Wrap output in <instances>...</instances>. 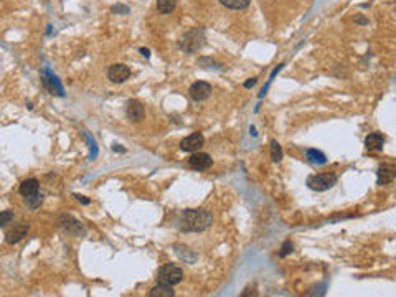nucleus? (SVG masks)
<instances>
[{"label": "nucleus", "instance_id": "f257e3e1", "mask_svg": "<svg viewBox=\"0 0 396 297\" xmlns=\"http://www.w3.org/2000/svg\"><path fill=\"white\" fill-rule=\"evenodd\" d=\"M211 221L213 218L207 210H187L182 217V231H203Z\"/></svg>", "mask_w": 396, "mask_h": 297}, {"label": "nucleus", "instance_id": "f03ea898", "mask_svg": "<svg viewBox=\"0 0 396 297\" xmlns=\"http://www.w3.org/2000/svg\"><path fill=\"white\" fill-rule=\"evenodd\" d=\"M157 284H165V286H175L178 283H182L183 279V271L175 264H165L159 269L157 273Z\"/></svg>", "mask_w": 396, "mask_h": 297}, {"label": "nucleus", "instance_id": "7ed1b4c3", "mask_svg": "<svg viewBox=\"0 0 396 297\" xmlns=\"http://www.w3.org/2000/svg\"><path fill=\"white\" fill-rule=\"evenodd\" d=\"M203 45H205V35H203V31L198 30V28L188 30L180 40V48L185 53L198 51Z\"/></svg>", "mask_w": 396, "mask_h": 297}, {"label": "nucleus", "instance_id": "20e7f679", "mask_svg": "<svg viewBox=\"0 0 396 297\" xmlns=\"http://www.w3.org/2000/svg\"><path fill=\"white\" fill-rule=\"evenodd\" d=\"M337 183V175L330 174V172H324V174L311 175L307 178V185L311 190L316 192H325L329 188H332Z\"/></svg>", "mask_w": 396, "mask_h": 297}, {"label": "nucleus", "instance_id": "39448f33", "mask_svg": "<svg viewBox=\"0 0 396 297\" xmlns=\"http://www.w3.org/2000/svg\"><path fill=\"white\" fill-rule=\"evenodd\" d=\"M129 76H131V69L122 63L112 64V66L107 69V78L111 79V83H116V84L124 83L126 79H129Z\"/></svg>", "mask_w": 396, "mask_h": 297}, {"label": "nucleus", "instance_id": "423d86ee", "mask_svg": "<svg viewBox=\"0 0 396 297\" xmlns=\"http://www.w3.org/2000/svg\"><path fill=\"white\" fill-rule=\"evenodd\" d=\"M203 145H205V137L200 132H195V134H190L188 137H185L182 140L180 147H182L183 152L193 154V152H198V150L202 149Z\"/></svg>", "mask_w": 396, "mask_h": 297}, {"label": "nucleus", "instance_id": "0eeeda50", "mask_svg": "<svg viewBox=\"0 0 396 297\" xmlns=\"http://www.w3.org/2000/svg\"><path fill=\"white\" fill-rule=\"evenodd\" d=\"M188 93L192 96V99L195 101H205V99H208L211 94V84L205 83V81H197V83H193L190 86Z\"/></svg>", "mask_w": 396, "mask_h": 297}, {"label": "nucleus", "instance_id": "6e6552de", "mask_svg": "<svg viewBox=\"0 0 396 297\" xmlns=\"http://www.w3.org/2000/svg\"><path fill=\"white\" fill-rule=\"evenodd\" d=\"M213 164V159L208 154L203 152H193L192 157L188 159V165L195 170H207Z\"/></svg>", "mask_w": 396, "mask_h": 297}, {"label": "nucleus", "instance_id": "1a4fd4ad", "mask_svg": "<svg viewBox=\"0 0 396 297\" xmlns=\"http://www.w3.org/2000/svg\"><path fill=\"white\" fill-rule=\"evenodd\" d=\"M127 117L131 119L132 122H140L145 117L144 106L140 104L139 101H135V99L129 101V104H127Z\"/></svg>", "mask_w": 396, "mask_h": 297}, {"label": "nucleus", "instance_id": "9d476101", "mask_svg": "<svg viewBox=\"0 0 396 297\" xmlns=\"http://www.w3.org/2000/svg\"><path fill=\"white\" fill-rule=\"evenodd\" d=\"M28 233V226L26 225H18L15 226L13 230H10L7 235H5V241L8 243V245H17L18 241H21L23 238Z\"/></svg>", "mask_w": 396, "mask_h": 297}, {"label": "nucleus", "instance_id": "9b49d317", "mask_svg": "<svg viewBox=\"0 0 396 297\" xmlns=\"http://www.w3.org/2000/svg\"><path fill=\"white\" fill-rule=\"evenodd\" d=\"M38 188H40V185H38V180H36V178H28V180H23V182L20 183L18 192H20V195H21V197L28 198V197L36 195V193H38Z\"/></svg>", "mask_w": 396, "mask_h": 297}, {"label": "nucleus", "instance_id": "f8f14e48", "mask_svg": "<svg viewBox=\"0 0 396 297\" xmlns=\"http://www.w3.org/2000/svg\"><path fill=\"white\" fill-rule=\"evenodd\" d=\"M59 225H61L66 231H69V233H76V235L83 233V226H81L79 221L74 220L73 217H61L59 218Z\"/></svg>", "mask_w": 396, "mask_h": 297}, {"label": "nucleus", "instance_id": "ddd939ff", "mask_svg": "<svg viewBox=\"0 0 396 297\" xmlns=\"http://www.w3.org/2000/svg\"><path fill=\"white\" fill-rule=\"evenodd\" d=\"M395 178V167L393 165H382L378 169V185H387L393 182Z\"/></svg>", "mask_w": 396, "mask_h": 297}, {"label": "nucleus", "instance_id": "4468645a", "mask_svg": "<svg viewBox=\"0 0 396 297\" xmlns=\"http://www.w3.org/2000/svg\"><path fill=\"white\" fill-rule=\"evenodd\" d=\"M383 144H385V137L378 132H373L370 136H367L365 139V145L368 150H382Z\"/></svg>", "mask_w": 396, "mask_h": 297}, {"label": "nucleus", "instance_id": "2eb2a0df", "mask_svg": "<svg viewBox=\"0 0 396 297\" xmlns=\"http://www.w3.org/2000/svg\"><path fill=\"white\" fill-rule=\"evenodd\" d=\"M150 297H173L175 293H173L172 286H165V284H159L157 288H154L149 293Z\"/></svg>", "mask_w": 396, "mask_h": 297}, {"label": "nucleus", "instance_id": "dca6fc26", "mask_svg": "<svg viewBox=\"0 0 396 297\" xmlns=\"http://www.w3.org/2000/svg\"><path fill=\"white\" fill-rule=\"evenodd\" d=\"M177 7V0H157V10L162 15L172 13Z\"/></svg>", "mask_w": 396, "mask_h": 297}, {"label": "nucleus", "instance_id": "f3484780", "mask_svg": "<svg viewBox=\"0 0 396 297\" xmlns=\"http://www.w3.org/2000/svg\"><path fill=\"white\" fill-rule=\"evenodd\" d=\"M220 3L231 10H243V8L249 7L251 0H220Z\"/></svg>", "mask_w": 396, "mask_h": 297}, {"label": "nucleus", "instance_id": "a211bd4d", "mask_svg": "<svg viewBox=\"0 0 396 297\" xmlns=\"http://www.w3.org/2000/svg\"><path fill=\"white\" fill-rule=\"evenodd\" d=\"M307 159L312 162V164H317V165H324L327 164V157L321 152V150H316V149H311L307 150Z\"/></svg>", "mask_w": 396, "mask_h": 297}, {"label": "nucleus", "instance_id": "6ab92c4d", "mask_svg": "<svg viewBox=\"0 0 396 297\" xmlns=\"http://www.w3.org/2000/svg\"><path fill=\"white\" fill-rule=\"evenodd\" d=\"M271 159H273L274 162L283 160V149H281V145L276 142V140L271 142Z\"/></svg>", "mask_w": 396, "mask_h": 297}, {"label": "nucleus", "instance_id": "aec40b11", "mask_svg": "<svg viewBox=\"0 0 396 297\" xmlns=\"http://www.w3.org/2000/svg\"><path fill=\"white\" fill-rule=\"evenodd\" d=\"M12 220H13V212H12V210H5V212H0V226L8 225Z\"/></svg>", "mask_w": 396, "mask_h": 297}, {"label": "nucleus", "instance_id": "412c9836", "mask_svg": "<svg viewBox=\"0 0 396 297\" xmlns=\"http://www.w3.org/2000/svg\"><path fill=\"white\" fill-rule=\"evenodd\" d=\"M25 200H26V203H28V207H30V208H36L38 205L41 203L43 197L40 195V193H36V195H33V197H28V198H25Z\"/></svg>", "mask_w": 396, "mask_h": 297}, {"label": "nucleus", "instance_id": "4be33fe9", "mask_svg": "<svg viewBox=\"0 0 396 297\" xmlns=\"http://www.w3.org/2000/svg\"><path fill=\"white\" fill-rule=\"evenodd\" d=\"M292 250H294V245H292L291 241H286L284 245H283V248H281V253H279V256L281 258H286L287 255H291L292 253Z\"/></svg>", "mask_w": 396, "mask_h": 297}, {"label": "nucleus", "instance_id": "5701e85b", "mask_svg": "<svg viewBox=\"0 0 396 297\" xmlns=\"http://www.w3.org/2000/svg\"><path fill=\"white\" fill-rule=\"evenodd\" d=\"M256 81H258L256 78H251V79H249V81H246V83H245V86H246V88H251V86H254V84H256Z\"/></svg>", "mask_w": 396, "mask_h": 297}, {"label": "nucleus", "instance_id": "b1692460", "mask_svg": "<svg viewBox=\"0 0 396 297\" xmlns=\"http://www.w3.org/2000/svg\"><path fill=\"white\" fill-rule=\"evenodd\" d=\"M74 197H76V198H78V200H79V202H83L84 205H88V203H89V200H88V198H86V197H83V195H74Z\"/></svg>", "mask_w": 396, "mask_h": 297}, {"label": "nucleus", "instance_id": "393cba45", "mask_svg": "<svg viewBox=\"0 0 396 297\" xmlns=\"http://www.w3.org/2000/svg\"><path fill=\"white\" fill-rule=\"evenodd\" d=\"M140 53H142V55H144L145 58H149V56H150V51L147 50V48H140Z\"/></svg>", "mask_w": 396, "mask_h": 297}, {"label": "nucleus", "instance_id": "a878e982", "mask_svg": "<svg viewBox=\"0 0 396 297\" xmlns=\"http://www.w3.org/2000/svg\"><path fill=\"white\" fill-rule=\"evenodd\" d=\"M359 23H362V25H365V23H367V20H365V18H359Z\"/></svg>", "mask_w": 396, "mask_h": 297}]
</instances>
